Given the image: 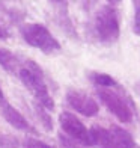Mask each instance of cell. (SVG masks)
Instances as JSON below:
<instances>
[{
    "instance_id": "cell-1",
    "label": "cell",
    "mask_w": 140,
    "mask_h": 148,
    "mask_svg": "<svg viewBox=\"0 0 140 148\" xmlns=\"http://www.w3.org/2000/svg\"><path fill=\"white\" fill-rule=\"evenodd\" d=\"M17 76L20 77L21 83L32 92V95L35 97L39 106H42L47 110L54 109V100L50 95L42 70L36 62H33L30 59H23V65Z\"/></svg>"
},
{
    "instance_id": "cell-2",
    "label": "cell",
    "mask_w": 140,
    "mask_h": 148,
    "mask_svg": "<svg viewBox=\"0 0 140 148\" xmlns=\"http://www.w3.org/2000/svg\"><path fill=\"white\" fill-rule=\"evenodd\" d=\"M97 95L99 97L101 103L115 115L121 123H131L133 121V103L130 98L119 88V85L113 88H97Z\"/></svg>"
},
{
    "instance_id": "cell-3",
    "label": "cell",
    "mask_w": 140,
    "mask_h": 148,
    "mask_svg": "<svg viewBox=\"0 0 140 148\" xmlns=\"http://www.w3.org/2000/svg\"><path fill=\"white\" fill-rule=\"evenodd\" d=\"M93 29L103 44H115L121 35L118 11L111 5H104L103 8H99L93 20Z\"/></svg>"
},
{
    "instance_id": "cell-4",
    "label": "cell",
    "mask_w": 140,
    "mask_h": 148,
    "mask_svg": "<svg viewBox=\"0 0 140 148\" xmlns=\"http://www.w3.org/2000/svg\"><path fill=\"white\" fill-rule=\"evenodd\" d=\"M20 33L26 42L35 49L41 50L45 55H53L60 50L59 41L51 35V32L39 23H26L21 26Z\"/></svg>"
},
{
    "instance_id": "cell-5",
    "label": "cell",
    "mask_w": 140,
    "mask_h": 148,
    "mask_svg": "<svg viewBox=\"0 0 140 148\" xmlns=\"http://www.w3.org/2000/svg\"><path fill=\"white\" fill-rule=\"evenodd\" d=\"M93 145L99 148H134V138L122 127L111 125L109 129L93 125L90 129Z\"/></svg>"
},
{
    "instance_id": "cell-6",
    "label": "cell",
    "mask_w": 140,
    "mask_h": 148,
    "mask_svg": "<svg viewBox=\"0 0 140 148\" xmlns=\"http://www.w3.org/2000/svg\"><path fill=\"white\" fill-rule=\"evenodd\" d=\"M59 123H60L62 130L66 133V136L74 139L75 142L84 147H92V136H90V129H88L82 121H80L74 113L71 112H62L59 115Z\"/></svg>"
},
{
    "instance_id": "cell-7",
    "label": "cell",
    "mask_w": 140,
    "mask_h": 148,
    "mask_svg": "<svg viewBox=\"0 0 140 148\" xmlns=\"http://www.w3.org/2000/svg\"><path fill=\"white\" fill-rule=\"evenodd\" d=\"M66 103L75 112L82 113L84 116H95L99 112V106L97 104V101L83 91L69 89L66 92Z\"/></svg>"
},
{
    "instance_id": "cell-8",
    "label": "cell",
    "mask_w": 140,
    "mask_h": 148,
    "mask_svg": "<svg viewBox=\"0 0 140 148\" xmlns=\"http://www.w3.org/2000/svg\"><path fill=\"white\" fill-rule=\"evenodd\" d=\"M0 112H2V116L8 121V123L17 130L21 132H29V133H36V130L33 129V125L26 119L21 113H20L14 106H11L9 103H2L0 104Z\"/></svg>"
},
{
    "instance_id": "cell-9",
    "label": "cell",
    "mask_w": 140,
    "mask_h": 148,
    "mask_svg": "<svg viewBox=\"0 0 140 148\" xmlns=\"http://www.w3.org/2000/svg\"><path fill=\"white\" fill-rule=\"evenodd\" d=\"M0 65L6 71H9L12 74H18L20 68L23 65V59H20L17 55H14L8 49H0Z\"/></svg>"
},
{
    "instance_id": "cell-10",
    "label": "cell",
    "mask_w": 140,
    "mask_h": 148,
    "mask_svg": "<svg viewBox=\"0 0 140 148\" xmlns=\"http://www.w3.org/2000/svg\"><path fill=\"white\" fill-rule=\"evenodd\" d=\"M89 79L93 85H97V88L98 86H101V88H113V86L118 85V82L111 76L104 73H95V71L89 73Z\"/></svg>"
},
{
    "instance_id": "cell-11",
    "label": "cell",
    "mask_w": 140,
    "mask_h": 148,
    "mask_svg": "<svg viewBox=\"0 0 140 148\" xmlns=\"http://www.w3.org/2000/svg\"><path fill=\"white\" fill-rule=\"evenodd\" d=\"M35 110H36V115L39 116L41 119L42 125L45 127V130H53V119L48 116V113H47V109H44L42 106H39L38 103H35Z\"/></svg>"
},
{
    "instance_id": "cell-12",
    "label": "cell",
    "mask_w": 140,
    "mask_h": 148,
    "mask_svg": "<svg viewBox=\"0 0 140 148\" xmlns=\"http://www.w3.org/2000/svg\"><path fill=\"white\" fill-rule=\"evenodd\" d=\"M0 145L3 148H17L18 147V139H15L11 134H2L0 133Z\"/></svg>"
},
{
    "instance_id": "cell-13",
    "label": "cell",
    "mask_w": 140,
    "mask_h": 148,
    "mask_svg": "<svg viewBox=\"0 0 140 148\" xmlns=\"http://www.w3.org/2000/svg\"><path fill=\"white\" fill-rule=\"evenodd\" d=\"M59 145H60V148H82L78 142H75L74 139L65 136L62 133H59Z\"/></svg>"
},
{
    "instance_id": "cell-14",
    "label": "cell",
    "mask_w": 140,
    "mask_h": 148,
    "mask_svg": "<svg viewBox=\"0 0 140 148\" xmlns=\"http://www.w3.org/2000/svg\"><path fill=\"white\" fill-rule=\"evenodd\" d=\"M23 148H53L51 145L42 142L39 139H35V138H27L23 142Z\"/></svg>"
},
{
    "instance_id": "cell-15",
    "label": "cell",
    "mask_w": 140,
    "mask_h": 148,
    "mask_svg": "<svg viewBox=\"0 0 140 148\" xmlns=\"http://www.w3.org/2000/svg\"><path fill=\"white\" fill-rule=\"evenodd\" d=\"M133 30L137 36H140V2H134V24H133Z\"/></svg>"
},
{
    "instance_id": "cell-16",
    "label": "cell",
    "mask_w": 140,
    "mask_h": 148,
    "mask_svg": "<svg viewBox=\"0 0 140 148\" xmlns=\"http://www.w3.org/2000/svg\"><path fill=\"white\" fill-rule=\"evenodd\" d=\"M6 38H9V33H8V30H6L5 27L0 26V39H6Z\"/></svg>"
},
{
    "instance_id": "cell-17",
    "label": "cell",
    "mask_w": 140,
    "mask_h": 148,
    "mask_svg": "<svg viewBox=\"0 0 140 148\" xmlns=\"http://www.w3.org/2000/svg\"><path fill=\"white\" fill-rule=\"evenodd\" d=\"M134 91L139 94V95H140V82H137L136 85H134Z\"/></svg>"
},
{
    "instance_id": "cell-18",
    "label": "cell",
    "mask_w": 140,
    "mask_h": 148,
    "mask_svg": "<svg viewBox=\"0 0 140 148\" xmlns=\"http://www.w3.org/2000/svg\"><path fill=\"white\" fill-rule=\"evenodd\" d=\"M2 103H5V97H3V91H2V88H0V104Z\"/></svg>"
}]
</instances>
